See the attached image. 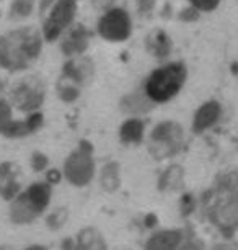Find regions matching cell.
<instances>
[{
	"instance_id": "8fae6325",
	"label": "cell",
	"mask_w": 238,
	"mask_h": 250,
	"mask_svg": "<svg viewBox=\"0 0 238 250\" xmlns=\"http://www.w3.org/2000/svg\"><path fill=\"white\" fill-rule=\"evenodd\" d=\"M60 77L71 80L78 87H85L95 77V62L88 56H75L69 58L62 64L60 69Z\"/></svg>"
},
{
	"instance_id": "e0dca14e",
	"label": "cell",
	"mask_w": 238,
	"mask_h": 250,
	"mask_svg": "<svg viewBox=\"0 0 238 250\" xmlns=\"http://www.w3.org/2000/svg\"><path fill=\"white\" fill-rule=\"evenodd\" d=\"M146 133V123L141 118L130 116L119 128V139L123 144H141Z\"/></svg>"
},
{
	"instance_id": "603a6c76",
	"label": "cell",
	"mask_w": 238,
	"mask_h": 250,
	"mask_svg": "<svg viewBox=\"0 0 238 250\" xmlns=\"http://www.w3.org/2000/svg\"><path fill=\"white\" fill-rule=\"evenodd\" d=\"M13 118H12V105L8 100L0 98V134H5V131L8 129V126L12 125Z\"/></svg>"
},
{
	"instance_id": "484cf974",
	"label": "cell",
	"mask_w": 238,
	"mask_h": 250,
	"mask_svg": "<svg viewBox=\"0 0 238 250\" xmlns=\"http://www.w3.org/2000/svg\"><path fill=\"white\" fill-rule=\"evenodd\" d=\"M48 165H49V159L46 157L43 152H35V154L31 155V167H33V170L43 172V170L48 168Z\"/></svg>"
},
{
	"instance_id": "ffe728a7",
	"label": "cell",
	"mask_w": 238,
	"mask_h": 250,
	"mask_svg": "<svg viewBox=\"0 0 238 250\" xmlns=\"http://www.w3.org/2000/svg\"><path fill=\"white\" fill-rule=\"evenodd\" d=\"M75 250H106V244L95 229H85L78 234Z\"/></svg>"
},
{
	"instance_id": "d6986e66",
	"label": "cell",
	"mask_w": 238,
	"mask_h": 250,
	"mask_svg": "<svg viewBox=\"0 0 238 250\" xmlns=\"http://www.w3.org/2000/svg\"><path fill=\"white\" fill-rule=\"evenodd\" d=\"M101 188L108 193H114L121 185V175H119V164L118 162H108L101 168L100 175Z\"/></svg>"
},
{
	"instance_id": "2e32d148",
	"label": "cell",
	"mask_w": 238,
	"mask_h": 250,
	"mask_svg": "<svg viewBox=\"0 0 238 250\" xmlns=\"http://www.w3.org/2000/svg\"><path fill=\"white\" fill-rule=\"evenodd\" d=\"M153 105H155V103H153L144 92L128 93V95L123 97V100H121V110L135 118L148 113L153 108Z\"/></svg>"
},
{
	"instance_id": "9c48e42d",
	"label": "cell",
	"mask_w": 238,
	"mask_h": 250,
	"mask_svg": "<svg viewBox=\"0 0 238 250\" xmlns=\"http://www.w3.org/2000/svg\"><path fill=\"white\" fill-rule=\"evenodd\" d=\"M225 187V191L219 196V201L212 208V218L220 229L232 230L238 228V185L228 183Z\"/></svg>"
},
{
	"instance_id": "30bf717a",
	"label": "cell",
	"mask_w": 238,
	"mask_h": 250,
	"mask_svg": "<svg viewBox=\"0 0 238 250\" xmlns=\"http://www.w3.org/2000/svg\"><path fill=\"white\" fill-rule=\"evenodd\" d=\"M92 31L83 23H73L67 31L60 36V53L65 58L83 56L90 48Z\"/></svg>"
},
{
	"instance_id": "5b68a950",
	"label": "cell",
	"mask_w": 238,
	"mask_h": 250,
	"mask_svg": "<svg viewBox=\"0 0 238 250\" xmlns=\"http://www.w3.org/2000/svg\"><path fill=\"white\" fill-rule=\"evenodd\" d=\"M62 175L73 187H87L95 177V160L90 143L82 141L78 147L71 152L64 162Z\"/></svg>"
},
{
	"instance_id": "4fadbf2b",
	"label": "cell",
	"mask_w": 238,
	"mask_h": 250,
	"mask_svg": "<svg viewBox=\"0 0 238 250\" xmlns=\"http://www.w3.org/2000/svg\"><path fill=\"white\" fill-rule=\"evenodd\" d=\"M21 172L20 167L13 162L0 164V196L12 201L21 193Z\"/></svg>"
},
{
	"instance_id": "44dd1931",
	"label": "cell",
	"mask_w": 238,
	"mask_h": 250,
	"mask_svg": "<svg viewBox=\"0 0 238 250\" xmlns=\"http://www.w3.org/2000/svg\"><path fill=\"white\" fill-rule=\"evenodd\" d=\"M55 90H57V97L62 100L64 103H73L80 98V93H82V87L75 85L71 80L60 77L57 85H55Z\"/></svg>"
},
{
	"instance_id": "ac0fdd59",
	"label": "cell",
	"mask_w": 238,
	"mask_h": 250,
	"mask_svg": "<svg viewBox=\"0 0 238 250\" xmlns=\"http://www.w3.org/2000/svg\"><path fill=\"white\" fill-rule=\"evenodd\" d=\"M183 180H184V172L180 165H171L168 167L165 172L160 175V180H158V188L162 191H173L178 190V188L183 187Z\"/></svg>"
},
{
	"instance_id": "3957f363",
	"label": "cell",
	"mask_w": 238,
	"mask_h": 250,
	"mask_svg": "<svg viewBox=\"0 0 238 250\" xmlns=\"http://www.w3.org/2000/svg\"><path fill=\"white\" fill-rule=\"evenodd\" d=\"M51 183H31L10 203V219L15 224H30L38 219L51 203Z\"/></svg>"
},
{
	"instance_id": "d6a6232c",
	"label": "cell",
	"mask_w": 238,
	"mask_h": 250,
	"mask_svg": "<svg viewBox=\"0 0 238 250\" xmlns=\"http://www.w3.org/2000/svg\"><path fill=\"white\" fill-rule=\"evenodd\" d=\"M3 90H5V80L0 77V95L3 93Z\"/></svg>"
},
{
	"instance_id": "836d02e7",
	"label": "cell",
	"mask_w": 238,
	"mask_h": 250,
	"mask_svg": "<svg viewBox=\"0 0 238 250\" xmlns=\"http://www.w3.org/2000/svg\"><path fill=\"white\" fill-rule=\"evenodd\" d=\"M0 250H15V249H13V245H2Z\"/></svg>"
},
{
	"instance_id": "e575fe53",
	"label": "cell",
	"mask_w": 238,
	"mask_h": 250,
	"mask_svg": "<svg viewBox=\"0 0 238 250\" xmlns=\"http://www.w3.org/2000/svg\"><path fill=\"white\" fill-rule=\"evenodd\" d=\"M0 15H2V13H0Z\"/></svg>"
},
{
	"instance_id": "7a4b0ae2",
	"label": "cell",
	"mask_w": 238,
	"mask_h": 250,
	"mask_svg": "<svg viewBox=\"0 0 238 250\" xmlns=\"http://www.w3.org/2000/svg\"><path fill=\"white\" fill-rule=\"evenodd\" d=\"M186 79H188V67L184 62L181 61L166 62L148 74L144 82V93L155 105H162L173 100L183 90Z\"/></svg>"
},
{
	"instance_id": "52a82bcc",
	"label": "cell",
	"mask_w": 238,
	"mask_h": 250,
	"mask_svg": "<svg viewBox=\"0 0 238 250\" xmlns=\"http://www.w3.org/2000/svg\"><path fill=\"white\" fill-rule=\"evenodd\" d=\"M78 0H55L43 21V38L46 43H54L75 21Z\"/></svg>"
},
{
	"instance_id": "7c38bea8",
	"label": "cell",
	"mask_w": 238,
	"mask_h": 250,
	"mask_svg": "<svg viewBox=\"0 0 238 250\" xmlns=\"http://www.w3.org/2000/svg\"><path fill=\"white\" fill-rule=\"evenodd\" d=\"M222 116V105L217 100H209L202 103L198 110H196L193 116V133L194 134H202L207 129H211L212 126L217 125V121Z\"/></svg>"
},
{
	"instance_id": "5bb4252c",
	"label": "cell",
	"mask_w": 238,
	"mask_h": 250,
	"mask_svg": "<svg viewBox=\"0 0 238 250\" xmlns=\"http://www.w3.org/2000/svg\"><path fill=\"white\" fill-rule=\"evenodd\" d=\"M146 51L150 56L157 59H165L170 56L171 49H173V41L171 36L163 30V28H153V30L146 36Z\"/></svg>"
},
{
	"instance_id": "f1b7e54d",
	"label": "cell",
	"mask_w": 238,
	"mask_h": 250,
	"mask_svg": "<svg viewBox=\"0 0 238 250\" xmlns=\"http://www.w3.org/2000/svg\"><path fill=\"white\" fill-rule=\"evenodd\" d=\"M55 3V0H39V15L46 17L48 12L53 8V5Z\"/></svg>"
},
{
	"instance_id": "7402d4cb",
	"label": "cell",
	"mask_w": 238,
	"mask_h": 250,
	"mask_svg": "<svg viewBox=\"0 0 238 250\" xmlns=\"http://www.w3.org/2000/svg\"><path fill=\"white\" fill-rule=\"evenodd\" d=\"M36 0H12L10 8H8V18L10 20H23V18L31 17L35 12Z\"/></svg>"
},
{
	"instance_id": "f546056e",
	"label": "cell",
	"mask_w": 238,
	"mask_h": 250,
	"mask_svg": "<svg viewBox=\"0 0 238 250\" xmlns=\"http://www.w3.org/2000/svg\"><path fill=\"white\" fill-rule=\"evenodd\" d=\"M60 180V173L57 172V170H51L49 173H48V183H57Z\"/></svg>"
},
{
	"instance_id": "6da1fadb",
	"label": "cell",
	"mask_w": 238,
	"mask_h": 250,
	"mask_svg": "<svg viewBox=\"0 0 238 250\" xmlns=\"http://www.w3.org/2000/svg\"><path fill=\"white\" fill-rule=\"evenodd\" d=\"M43 35L33 26H21L0 36V69L21 72L43 53Z\"/></svg>"
},
{
	"instance_id": "1f68e13d",
	"label": "cell",
	"mask_w": 238,
	"mask_h": 250,
	"mask_svg": "<svg viewBox=\"0 0 238 250\" xmlns=\"http://www.w3.org/2000/svg\"><path fill=\"white\" fill-rule=\"evenodd\" d=\"M26 250H48V249H46L44 245H30Z\"/></svg>"
},
{
	"instance_id": "83f0119b",
	"label": "cell",
	"mask_w": 238,
	"mask_h": 250,
	"mask_svg": "<svg viewBox=\"0 0 238 250\" xmlns=\"http://www.w3.org/2000/svg\"><path fill=\"white\" fill-rule=\"evenodd\" d=\"M118 2H119V0H92L93 7H95L96 10H103V12L116 7V3H118Z\"/></svg>"
},
{
	"instance_id": "4dcf8cb0",
	"label": "cell",
	"mask_w": 238,
	"mask_h": 250,
	"mask_svg": "<svg viewBox=\"0 0 238 250\" xmlns=\"http://www.w3.org/2000/svg\"><path fill=\"white\" fill-rule=\"evenodd\" d=\"M170 15H171V5H170V2H166V3H165V7H163L162 17H163V18H170Z\"/></svg>"
},
{
	"instance_id": "8992f818",
	"label": "cell",
	"mask_w": 238,
	"mask_h": 250,
	"mask_svg": "<svg viewBox=\"0 0 238 250\" xmlns=\"http://www.w3.org/2000/svg\"><path fill=\"white\" fill-rule=\"evenodd\" d=\"M184 141L183 126L176 121H162L158 123L150 133L148 150L155 159H166L175 155L181 149Z\"/></svg>"
},
{
	"instance_id": "277c9868",
	"label": "cell",
	"mask_w": 238,
	"mask_h": 250,
	"mask_svg": "<svg viewBox=\"0 0 238 250\" xmlns=\"http://www.w3.org/2000/svg\"><path fill=\"white\" fill-rule=\"evenodd\" d=\"M46 100V85L39 75H26L10 88V105L21 113L38 111Z\"/></svg>"
},
{
	"instance_id": "4316f807",
	"label": "cell",
	"mask_w": 238,
	"mask_h": 250,
	"mask_svg": "<svg viewBox=\"0 0 238 250\" xmlns=\"http://www.w3.org/2000/svg\"><path fill=\"white\" fill-rule=\"evenodd\" d=\"M158 0H135V8H137V13L141 17H147L150 15L155 8Z\"/></svg>"
},
{
	"instance_id": "9a60e30c",
	"label": "cell",
	"mask_w": 238,
	"mask_h": 250,
	"mask_svg": "<svg viewBox=\"0 0 238 250\" xmlns=\"http://www.w3.org/2000/svg\"><path fill=\"white\" fill-rule=\"evenodd\" d=\"M183 242L181 230H160L147 240L144 250H178Z\"/></svg>"
},
{
	"instance_id": "ba28073f",
	"label": "cell",
	"mask_w": 238,
	"mask_h": 250,
	"mask_svg": "<svg viewBox=\"0 0 238 250\" xmlns=\"http://www.w3.org/2000/svg\"><path fill=\"white\" fill-rule=\"evenodd\" d=\"M96 33L108 43H123L132 36V18L123 7H113L103 12L96 23Z\"/></svg>"
},
{
	"instance_id": "cb8c5ba5",
	"label": "cell",
	"mask_w": 238,
	"mask_h": 250,
	"mask_svg": "<svg viewBox=\"0 0 238 250\" xmlns=\"http://www.w3.org/2000/svg\"><path fill=\"white\" fill-rule=\"evenodd\" d=\"M65 223H67V211H65L64 208H59V209H55L54 213L48 218V226H49L51 229L62 228Z\"/></svg>"
},
{
	"instance_id": "d4e9b609",
	"label": "cell",
	"mask_w": 238,
	"mask_h": 250,
	"mask_svg": "<svg viewBox=\"0 0 238 250\" xmlns=\"http://www.w3.org/2000/svg\"><path fill=\"white\" fill-rule=\"evenodd\" d=\"M199 17H201V12H199L196 7H193V5L184 7L183 10H181V12L178 13V18H180L181 21H184V23L198 21V20H199Z\"/></svg>"
}]
</instances>
